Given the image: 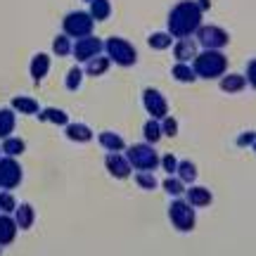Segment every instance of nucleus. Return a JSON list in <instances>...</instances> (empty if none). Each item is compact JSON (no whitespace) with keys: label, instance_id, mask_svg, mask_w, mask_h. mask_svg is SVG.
<instances>
[{"label":"nucleus","instance_id":"obj_40","mask_svg":"<svg viewBox=\"0 0 256 256\" xmlns=\"http://www.w3.org/2000/svg\"><path fill=\"white\" fill-rule=\"evenodd\" d=\"M252 147H254V152H256V142H254V145H252Z\"/></svg>","mask_w":256,"mask_h":256},{"label":"nucleus","instance_id":"obj_4","mask_svg":"<svg viewBox=\"0 0 256 256\" xmlns=\"http://www.w3.org/2000/svg\"><path fill=\"white\" fill-rule=\"evenodd\" d=\"M126 156L130 166L136 171H154L156 166H162V159L156 154V150L150 142H138L126 150Z\"/></svg>","mask_w":256,"mask_h":256},{"label":"nucleus","instance_id":"obj_27","mask_svg":"<svg viewBox=\"0 0 256 256\" xmlns=\"http://www.w3.org/2000/svg\"><path fill=\"white\" fill-rule=\"evenodd\" d=\"M0 147H2V152H5L8 156H19L24 150H26V145H24L22 138H5Z\"/></svg>","mask_w":256,"mask_h":256},{"label":"nucleus","instance_id":"obj_41","mask_svg":"<svg viewBox=\"0 0 256 256\" xmlns=\"http://www.w3.org/2000/svg\"><path fill=\"white\" fill-rule=\"evenodd\" d=\"M0 152H2V147H0Z\"/></svg>","mask_w":256,"mask_h":256},{"label":"nucleus","instance_id":"obj_3","mask_svg":"<svg viewBox=\"0 0 256 256\" xmlns=\"http://www.w3.org/2000/svg\"><path fill=\"white\" fill-rule=\"evenodd\" d=\"M168 218L174 223V228L178 232H190L197 226V214H194V206H192L188 200H180L176 197L171 204H168Z\"/></svg>","mask_w":256,"mask_h":256},{"label":"nucleus","instance_id":"obj_28","mask_svg":"<svg viewBox=\"0 0 256 256\" xmlns=\"http://www.w3.org/2000/svg\"><path fill=\"white\" fill-rule=\"evenodd\" d=\"M12 110L24 112V114H36L38 116L40 107H38V102L31 100V98H14V100H12Z\"/></svg>","mask_w":256,"mask_h":256},{"label":"nucleus","instance_id":"obj_21","mask_svg":"<svg viewBox=\"0 0 256 256\" xmlns=\"http://www.w3.org/2000/svg\"><path fill=\"white\" fill-rule=\"evenodd\" d=\"M38 119L50 121V124H57V126H66V124H69V116L64 114V110H55V107H46V110H40L38 112Z\"/></svg>","mask_w":256,"mask_h":256},{"label":"nucleus","instance_id":"obj_7","mask_svg":"<svg viewBox=\"0 0 256 256\" xmlns=\"http://www.w3.org/2000/svg\"><path fill=\"white\" fill-rule=\"evenodd\" d=\"M197 40H200V46L204 48V50H220V48H226L228 46V31L223 26H204L202 24L200 31H197Z\"/></svg>","mask_w":256,"mask_h":256},{"label":"nucleus","instance_id":"obj_16","mask_svg":"<svg viewBox=\"0 0 256 256\" xmlns=\"http://www.w3.org/2000/svg\"><path fill=\"white\" fill-rule=\"evenodd\" d=\"M17 220L10 218L8 214H2L0 216V247L2 244H10L12 240H14V235H17Z\"/></svg>","mask_w":256,"mask_h":256},{"label":"nucleus","instance_id":"obj_39","mask_svg":"<svg viewBox=\"0 0 256 256\" xmlns=\"http://www.w3.org/2000/svg\"><path fill=\"white\" fill-rule=\"evenodd\" d=\"M197 5L202 8V12H206V10L211 8V0H197Z\"/></svg>","mask_w":256,"mask_h":256},{"label":"nucleus","instance_id":"obj_23","mask_svg":"<svg viewBox=\"0 0 256 256\" xmlns=\"http://www.w3.org/2000/svg\"><path fill=\"white\" fill-rule=\"evenodd\" d=\"M171 74H174L176 81H180V83H194V78H197L194 69H192L190 64H185V62H176L174 69H171Z\"/></svg>","mask_w":256,"mask_h":256},{"label":"nucleus","instance_id":"obj_22","mask_svg":"<svg viewBox=\"0 0 256 256\" xmlns=\"http://www.w3.org/2000/svg\"><path fill=\"white\" fill-rule=\"evenodd\" d=\"M34 218H36V214H34V206H31V204H22V206H17L14 220H17L19 228L28 230L31 226H34Z\"/></svg>","mask_w":256,"mask_h":256},{"label":"nucleus","instance_id":"obj_1","mask_svg":"<svg viewBox=\"0 0 256 256\" xmlns=\"http://www.w3.org/2000/svg\"><path fill=\"white\" fill-rule=\"evenodd\" d=\"M202 17L204 12L197 5V0H180L178 5L171 8L168 12V34L178 40V38H190L192 34H197L202 26Z\"/></svg>","mask_w":256,"mask_h":256},{"label":"nucleus","instance_id":"obj_8","mask_svg":"<svg viewBox=\"0 0 256 256\" xmlns=\"http://www.w3.org/2000/svg\"><path fill=\"white\" fill-rule=\"evenodd\" d=\"M142 104H145L150 119L162 121L168 116V102H166V98L156 88H145L142 90Z\"/></svg>","mask_w":256,"mask_h":256},{"label":"nucleus","instance_id":"obj_11","mask_svg":"<svg viewBox=\"0 0 256 256\" xmlns=\"http://www.w3.org/2000/svg\"><path fill=\"white\" fill-rule=\"evenodd\" d=\"M104 166H107V171H110L114 178H119V180H126L128 176H130V171H133L128 156H124L121 152H110L107 159H104Z\"/></svg>","mask_w":256,"mask_h":256},{"label":"nucleus","instance_id":"obj_18","mask_svg":"<svg viewBox=\"0 0 256 256\" xmlns=\"http://www.w3.org/2000/svg\"><path fill=\"white\" fill-rule=\"evenodd\" d=\"M110 64H112V60L107 55H98V57H92L90 62H86L83 72L88 74V76H102L104 72H110Z\"/></svg>","mask_w":256,"mask_h":256},{"label":"nucleus","instance_id":"obj_5","mask_svg":"<svg viewBox=\"0 0 256 256\" xmlns=\"http://www.w3.org/2000/svg\"><path fill=\"white\" fill-rule=\"evenodd\" d=\"M104 52L110 57L114 64L119 66H133L138 62V52L136 48L128 43L126 38H119V36H112L104 40Z\"/></svg>","mask_w":256,"mask_h":256},{"label":"nucleus","instance_id":"obj_34","mask_svg":"<svg viewBox=\"0 0 256 256\" xmlns=\"http://www.w3.org/2000/svg\"><path fill=\"white\" fill-rule=\"evenodd\" d=\"M162 168L168 176H178V159L174 154H164L162 156Z\"/></svg>","mask_w":256,"mask_h":256},{"label":"nucleus","instance_id":"obj_31","mask_svg":"<svg viewBox=\"0 0 256 256\" xmlns=\"http://www.w3.org/2000/svg\"><path fill=\"white\" fill-rule=\"evenodd\" d=\"M136 185L138 188H142V190H154L156 185V178L152 176V171H138L136 174Z\"/></svg>","mask_w":256,"mask_h":256},{"label":"nucleus","instance_id":"obj_35","mask_svg":"<svg viewBox=\"0 0 256 256\" xmlns=\"http://www.w3.org/2000/svg\"><path fill=\"white\" fill-rule=\"evenodd\" d=\"M162 130H164V136H168V138L178 136V121H176L174 116H166V119H162Z\"/></svg>","mask_w":256,"mask_h":256},{"label":"nucleus","instance_id":"obj_17","mask_svg":"<svg viewBox=\"0 0 256 256\" xmlns=\"http://www.w3.org/2000/svg\"><path fill=\"white\" fill-rule=\"evenodd\" d=\"M64 133H66V138L74 140V142H88L92 138V130L86 126V124H66V126H64Z\"/></svg>","mask_w":256,"mask_h":256},{"label":"nucleus","instance_id":"obj_30","mask_svg":"<svg viewBox=\"0 0 256 256\" xmlns=\"http://www.w3.org/2000/svg\"><path fill=\"white\" fill-rule=\"evenodd\" d=\"M12 128H14V112L12 110H0V138H2V140L10 138Z\"/></svg>","mask_w":256,"mask_h":256},{"label":"nucleus","instance_id":"obj_24","mask_svg":"<svg viewBox=\"0 0 256 256\" xmlns=\"http://www.w3.org/2000/svg\"><path fill=\"white\" fill-rule=\"evenodd\" d=\"M142 133H145V142H150V145L159 142V140L164 138V130H162V121H156V119L145 121V128H142Z\"/></svg>","mask_w":256,"mask_h":256},{"label":"nucleus","instance_id":"obj_10","mask_svg":"<svg viewBox=\"0 0 256 256\" xmlns=\"http://www.w3.org/2000/svg\"><path fill=\"white\" fill-rule=\"evenodd\" d=\"M102 40L95 36H86V38H78V43L74 46V55L78 62H90L92 57L102 55Z\"/></svg>","mask_w":256,"mask_h":256},{"label":"nucleus","instance_id":"obj_25","mask_svg":"<svg viewBox=\"0 0 256 256\" xmlns=\"http://www.w3.org/2000/svg\"><path fill=\"white\" fill-rule=\"evenodd\" d=\"M178 178H180L185 185L194 183V180H197V166L192 164L190 159H180V162H178Z\"/></svg>","mask_w":256,"mask_h":256},{"label":"nucleus","instance_id":"obj_19","mask_svg":"<svg viewBox=\"0 0 256 256\" xmlns=\"http://www.w3.org/2000/svg\"><path fill=\"white\" fill-rule=\"evenodd\" d=\"M100 145L107 150V152H121L124 147H126V142H124V138L116 136V133H112V130H104V133H100Z\"/></svg>","mask_w":256,"mask_h":256},{"label":"nucleus","instance_id":"obj_32","mask_svg":"<svg viewBox=\"0 0 256 256\" xmlns=\"http://www.w3.org/2000/svg\"><path fill=\"white\" fill-rule=\"evenodd\" d=\"M52 52L60 55V57H64V55H69V52H72V43H69V38L64 36V34L52 40Z\"/></svg>","mask_w":256,"mask_h":256},{"label":"nucleus","instance_id":"obj_42","mask_svg":"<svg viewBox=\"0 0 256 256\" xmlns=\"http://www.w3.org/2000/svg\"><path fill=\"white\" fill-rule=\"evenodd\" d=\"M88 2H92V0H88Z\"/></svg>","mask_w":256,"mask_h":256},{"label":"nucleus","instance_id":"obj_9","mask_svg":"<svg viewBox=\"0 0 256 256\" xmlns=\"http://www.w3.org/2000/svg\"><path fill=\"white\" fill-rule=\"evenodd\" d=\"M19 183H22V166L14 162V156L0 159V188L10 192Z\"/></svg>","mask_w":256,"mask_h":256},{"label":"nucleus","instance_id":"obj_26","mask_svg":"<svg viewBox=\"0 0 256 256\" xmlns=\"http://www.w3.org/2000/svg\"><path fill=\"white\" fill-rule=\"evenodd\" d=\"M110 14H112L110 0H92L90 2V17L95 22H104V19H110Z\"/></svg>","mask_w":256,"mask_h":256},{"label":"nucleus","instance_id":"obj_20","mask_svg":"<svg viewBox=\"0 0 256 256\" xmlns=\"http://www.w3.org/2000/svg\"><path fill=\"white\" fill-rule=\"evenodd\" d=\"M147 46L152 48V50H168V48H174V36H171L168 31H156V34H150Z\"/></svg>","mask_w":256,"mask_h":256},{"label":"nucleus","instance_id":"obj_13","mask_svg":"<svg viewBox=\"0 0 256 256\" xmlns=\"http://www.w3.org/2000/svg\"><path fill=\"white\" fill-rule=\"evenodd\" d=\"M185 200L190 202L194 209H204V206H209L214 202V194L206 188H202V185H192L190 190L185 192Z\"/></svg>","mask_w":256,"mask_h":256},{"label":"nucleus","instance_id":"obj_6","mask_svg":"<svg viewBox=\"0 0 256 256\" xmlns=\"http://www.w3.org/2000/svg\"><path fill=\"white\" fill-rule=\"evenodd\" d=\"M92 22L90 12H69L64 17V34L74 38H86L92 34Z\"/></svg>","mask_w":256,"mask_h":256},{"label":"nucleus","instance_id":"obj_12","mask_svg":"<svg viewBox=\"0 0 256 256\" xmlns=\"http://www.w3.org/2000/svg\"><path fill=\"white\" fill-rule=\"evenodd\" d=\"M200 55L197 52V40L194 38H178L174 43V57H176V62H192L194 57Z\"/></svg>","mask_w":256,"mask_h":256},{"label":"nucleus","instance_id":"obj_29","mask_svg":"<svg viewBox=\"0 0 256 256\" xmlns=\"http://www.w3.org/2000/svg\"><path fill=\"white\" fill-rule=\"evenodd\" d=\"M164 190L171 194V197H183L185 194V183L178 178V176H168V178H164Z\"/></svg>","mask_w":256,"mask_h":256},{"label":"nucleus","instance_id":"obj_38","mask_svg":"<svg viewBox=\"0 0 256 256\" xmlns=\"http://www.w3.org/2000/svg\"><path fill=\"white\" fill-rule=\"evenodd\" d=\"M247 81H249V86H254V90H256V60H249V64H247Z\"/></svg>","mask_w":256,"mask_h":256},{"label":"nucleus","instance_id":"obj_15","mask_svg":"<svg viewBox=\"0 0 256 256\" xmlns=\"http://www.w3.org/2000/svg\"><path fill=\"white\" fill-rule=\"evenodd\" d=\"M247 76H242V74H226L223 78H220V90L223 92H242L247 88Z\"/></svg>","mask_w":256,"mask_h":256},{"label":"nucleus","instance_id":"obj_2","mask_svg":"<svg viewBox=\"0 0 256 256\" xmlns=\"http://www.w3.org/2000/svg\"><path fill=\"white\" fill-rule=\"evenodd\" d=\"M192 69L197 74V78H223L228 72V57L218 50H204L192 60Z\"/></svg>","mask_w":256,"mask_h":256},{"label":"nucleus","instance_id":"obj_33","mask_svg":"<svg viewBox=\"0 0 256 256\" xmlns=\"http://www.w3.org/2000/svg\"><path fill=\"white\" fill-rule=\"evenodd\" d=\"M81 78H83V72L78 66H72L69 74H66V88H69V90H76L78 83H81Z\"/></svg>","mask_w":256,"mask_h":256},{"label":"nucleus","instance_id":"obj_37","mask_svg":"<svg viewBox=\"0 0 256 256\" xmlns=\"http://www.w3.org/2000/svg\"><path fill=\"white\" fill-rule=\"evenodd\" d=\"M256 142V133L254 130H244L238 136V147H252Z\"/></svg>","mask_w":256,"mask_h":256},{"label":"nucleus","instance_id":"obj_36","mask_svg":"<svg viewBox=\"0 0 256 256\" xmlns=\"http://www.w3.org/2000/svg\"><path fill=\"white\" fill-rule=\"evenodd\" d=\"M14 206H17V202H14V197L10 194L8 190L0 192V209L5 211V214H10V211H14Z\"/></svg>","mask_w":256,"mask_h":256},{"label":"nucleus","instance_id":"obj_14","mask_svg":"<svg viewBox=\"0 0 256 256\" xmlns=\"http://www.w3.org/2000/svg\"><path fill=\"white\" fill-rule=\"evenodd\" d=\"M48 69H50V57H48L46 52H38V55H34V60H31V66H28L31 78H34L36 83H40L43 78H46Z\"/></svg>","mask_w":256,"mask_h":256}]
</instances>
